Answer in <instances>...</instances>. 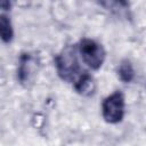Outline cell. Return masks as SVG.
<instances>
[{
  "label": "cell",
  "instance_id": "4",
  "mask_svg": "<svg viewBox=\"0 0 146 146\" xmlns=\"http://www.w3.org/2000/svg\"><path fill=\"white\" fill-rule=\"evenodd\" d=\"M39 60L34 54L23 52L18 59L17 67V79L21 84L27 86L38 72Z\"/></svg>",
  "mask_w": 146,
  "mask_h": 146
},
{
  "label": "cell",
  "instance_id": "2",
  "mask_svg": "<svg viewBox=\"0 0 146 146\" xmlns=\"http://www.w3.org/2000/svg\"><path fill=\"white\" fill-rule=\"evenodd\" d=\"M78 50L81 55L82 62L91 70H98L104 64L106 51L104 47L89 38H83L78 46Z\"/></svg>",
  "mask_w": 146,
  "mask_h": 146
},
{
  "label": "cell",
  "instance_id": "3",
  "mask_svg": "<svg viewBox=\"0 0 146 146\" xmlns=\"http://www.w3.org/2000/svg\"><path fill=\"white\" fill-rule=\"evenodd\" d=\"M124 96L120 90L107 96L102 103V115L107 123H119L124 116Z\"/></svg>",
  "mask_w": 146,
  "mask_h": 146
},
{
  "label": "cell",
  "instance_id": "7",
  "mask_svg": "<svg viewBox=\"0 0 146 146\" xmlns=\"http://www.w3.org/2000/svg\"><path fill=\"white\" fill-rule=\"evenodd\" d=\"M0 35L2 41L6 43H9L14 36V30L10 18L3 13L0 15Z\"/></svg>",
  "mask_w": 146,
  "mask_h": 146
},
{
  "label": "cell",
  "instance_id": "5",
  "mask_svg": "<svg viewBox=\"0 0 146 146\" xmlns=\"http://www.w3.org/2000/svg\"><path fill=\"white\" fill-rule=\"evenodd\" d=\"M73 87L78 94L86 96V97L92 96L96 91V82L94 78L86 71H83L81 75L74 81Z\"/></svg>",
  "mask_w": 146,
  "mask_h": 146
},
{
  "label": "cell",
  "instance_id": "6",
  "mask_svg": "<svg viewBox=\"0 0 146 146\" xmlns=\"http://www.w3.org/2000/svg\"><path fill=\"white\" fill-rule=\"evenodd\" d=\"M116 73H117L119 79L124 83L131 82L135 78L133 66H132L131 62L128 59H123L120 62V64L117 65V68H116Z\"/></svg>",
  "mask_w": 146,
  "mask_h": 146
},
{
  "label": "cell",
  "instance_id": "1",
  "mask_svg": "<svg viewBox=\"0 0 146 146\" xmlns=\"http://www.w3.org/2000/svg\"><path fill=\"white\" fill-rule=\"evenodd\" d=\"M78 51L79 50L75 46L68 44L65 46L55 58L57 74L62 80L66 82L74 83V81L83 72L79 64Z\"/></svg>",
  "mask_w": 146,
  "mask_h": 146
}]
</instances>
